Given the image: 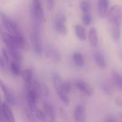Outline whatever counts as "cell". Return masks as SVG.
Segmentation results:
<instances>
[{"mask_svg":"<svg viewBox=\"0 0 122 122\" xmlns=\"http://www.w3.org/2000/svg\"><path fill=\"white\" fill-rule=\"evenodd\" d=\"M94 61L97 65L102 69H104L107 67V61L104 55L100 52H96L94 55Z\"/></svg>","mask_w":122,"mask_h":122,"instance_id":"16","label":"cell"},{"mask_svg":"<svg viewBox=\"0 0 122 122\" xmlns=\"http://www.w3.org/2000/svg\"><path fill=\"white\" fill-rule=\"evenodd\" d=\"M107 19L110 22L117 21H121L122 16V8L119 5H114L112 6V8L107 11Z\"/></svg>","mask_w":122,"mask_h":122,"instance_id":"5","label":"cell"},{"mask_svg":"<svg viewBox=\"0 0 122 122\" xmlns=\"http://www.w3.org/2000/svg\"><path fill=\"white\" fill-rule=\"evenodd\" d=\"M89 40L91 45L94 47H96L98 44V34L97 29L95 27H92L89 32Z\"/></svg>","mask_w":122,"mask_h":122,"instance_id":"17","label":"cell"},{"mask_svg":"<svg viewBox=\"0 0 122 122\" xmlns=\"http://www.w3.org/2000/svg\"><path fill=\"white\" fill-rule=\"evenodd\" d=\"M1 53H2V57L4 58V59L6 61V63L9 62V60H10V56H9V52L7 51V49L3 48L1 49Z\"/></svg>","mask_w":122,"mask_h":122,"instance_id":"31","label":"cell"},{"mask_svg":"<svg viewBox=\"0 0 122 122\" xmlns=\"http://www.w3.org/2000/svg\"><path fill=\"white\" fill-rule=\"evenodd\" d=\"M110 25H111V33H112V39L114 41V42H119L122 35L121 21L110 22Z\"/></svg>","mask_w":122,"mask_h":122,"instance_id":"8","label":"cell"},{"mask_svg":"<svg viewBox=\"0 0 122 122\" xmlns=\"http://www.w3.org/2000/svg\"><path fill=\"white\" fill-rule=\"evenodd\" d=\"M80 8L84 13L89 12L91 9L90 4L87 1H82L80 4Z\"/></svg>","mask_w":122,"mask_h":122,"instance_id":"28","label":"cell"},{"mask_svg":"<svg viewBox=\"0 0 122 122\" xmlns=\"http://www.w3.org/2000/svg\"><path fill=\"white\" fill-rule=\"evenodd\" d=\"M1 105H2V104H1V97H0V112H1Z\"/></svg>","mask_w":122,"mask_h":122,"instance_id":"36","label":"cell"},{"mask_svg":"<svg viewBox=\"0 0 122 122\" xmlns=\"http://www.w3.org/2000/svg\"><path fill=\"white\" fill-rule=\"evenodd\" d=\"M0 88L4 93V96L6 99V102L10 106H14L16 104V98L14 95L11 93V92L4 84V83L1 79H0Z\"/></svg>","mask_w":122,"mask_h":122,"instance_id":"7","label":"cell"},{"mask_svg":"<svg viewBox=\"0 0 122 122\" xmlns=\"http://www.w3.org/2000/svg\"><path fill=\"white\" fill-rule=\"evenodd\" d=\"M47 3V6L49 10H52L55 6V0H46Z\"/></svg>","mask_w":122,"mask_h":122,"instance_id":"32","label":"cell"},{"mask_svg":"<svg viewBox=\"0 0 122 122\" xmlns=\"http://www.w3.org/2000/svg\"><path fill=\"white\" fill-rule=\"evenodd\" d=\"M10 69L11 72L15 75V76H21V69L20 66V64L15 61H12L10 63Z\"/></svg>","mask_w":122,"mask_h":122,"instance_id":"23","label":"cell"},{"mask_svg":"<svg viewBox=\"0 0 122 122\" xmlns=\"http://www.w3.org/2000/svg\"><path fill=\"white\" fill-rule=\"evenodd\" d=\"M10 58L12 59V61H15L21 64L22 61V54L20 51V49L14 48V49H7Z\"/></svg>","mask_w":122,"mask_h":122,"instance_id":"14","label":"cell"},{"mask_svg":"<svg viewBox=\"0 0 122 122\" xmlns=\"http://www.w3.org/2000/svg\"><path fill=\"white\" fill-rule=\"evenodd\" d=\"M66 16L63 13H58L54 19V27L56 31L61 36L67 34V29L66 26Z\"/></svg>","mask_w":122,"mask_h":122,"instance_id":"3","label":"cell"},{"mask_svg":"<svg viewBox=\"0 0 122 122\" xmlns=\"http://www.w3.org/2000/svg\"><path fill=\"white\" fill-rule=\"evenodd\" d=\"M74 117L75 121L77 122H84L86 119V109L84 106L79 105L76 107Z\"/></svg>","mask_w":122,"mask_h":122,"instance_id":"12","label":"cell"},{"mask_svg":"<svg viewBox=\"0 0 122 122\" xmlns=\"http://www.w3.org/2000/svg\"><path fill=\"white\" fill-rule=\"evenodd\" d=\"M6 61L4 59V58L2 56H0V67L1 68H6Z\"/></svg>","mask_w":122,"mask_h":122,"instance_id":"33","label":"cell"},{"mask_svg":"<svg viewBox=\"0 0 122 122\" xmlns=\"http://www.w3.org/2000/svg\"><path fill=\"white\" fill-rule=\"evenodd\" d=\"M34 116L36 119L41 121V122H45L47 119V117H46L44 112L41 111L39 109H36V110L34 112Z\"/></svg>","mask_w":122,"mask_h":122,"instance_id":"27","label":"cell"},{"mask_svg":"<svg viewBox=\"0 0 122 122\" xmlns=\"http://www.w3.org/2000/svg\"><path fill=\"white\" fill-rule=\"evenodd\" d=\"M52 81L54 84V86L56 89V92H58L59 91H61V86L63 84V80L61 79V76H59V74L54 72L52 73Z\"/></svg>","mask_w":122,"mask_h":122,"instance_id":"18","label":"cell"},{"mask_svg":"<svg viewBox=\"0 0 122 122\" xmlns=\"http://www.w3.org/2000/svg\"><path fill=\"white\" fill-rule=\"evenodd\" d=\"M43 111L44 112L47 119L50 122H54L56 119V111L54 107L48 102L43 103Z\"/></svg>","mask_w":122,"mask_h":122,"instance_id":"10","label":"cell"},{"mask_svg":"<svg viewBox=\"0 0 122 122\" xmlns=\"http://www.w3.org/2000/svg\"><path fill=\"white\" fill-rule=\"evenodd\" d=\"M31 16L34 21H37L40 23L45 21V16L41 0H32V4L31 8Z\"/></svg>","mask_w":122,"mask_h":122,"instance_id":"2","label":"cell"},{"mask_svg":"<svg viewBox=\"0 0 122 122\" xmlns=\"http://www.w3.org/2000/svg\"><path fill=\"white\" fill-rule=\"evenodd\" d=\"M101 87L103 91V92L108 97H112L113 95V91L111 87V86L107 83V82H104L101 84Z\"/></svg>","mask_w":122,"mask_h":122,"instance_id":"25","label":"cell"},{"mask_svg":"<svg viewBox=\"0 0 122 122\" xmlns=\"http://www.w3.org/2000/svg\"><path fill=\"white\" fill-rule=\"evenodd\" d=\"M104 121L107 122H115V121H116V119L114 118V117H112V116H109V117H108L107 118H106Z\"/></svg>","mask_w":122,"mask_h":122,"instance_id":"35","label":"cell"},{"mask_svg":"<svg viewBox=\"0 0 122 122\" xmlns=\"http://www.w3.org/2000/svg\"><path fill=\"white\" fill-rule=\"evenodd\" d=\"M1 39L3 42L5 44V45L6 46L7 49H14V48H19L14 37L13 36V35L10 34L9 33H6L4 32L1 35Z\"/></svg>","mask_w":122,"mask_h":122,"instance_id":"11","label":"cell"},{"mask_svg":"<svg viewBox=\"0 0 122 122\" xmlns=\"http://www.w3.org/2000/svg\"><path fill=\"white\" fill-rule=\"evenodd\" d=\"M112 78L115 86L122 92V74L117 71H114L112 73Z\"/></svg>","mask_w":122,"mask_h":122,"instance_id":"21","label":"cell"},{"mask_svg":"<svg viewBox=\"0 0 122 122\" xmlns=\"http://www.w3.org/2000/svg\"><path fill=\"white\" fill-rule=\"evenodd\" d=\"M116 104L119 107L122 108V99L120 97H118L116 99Z\"/></svg>","mask_w":122,"mask_h":122,"instance_id":"34","label":"cell"},{"mask_svg":"<svg viewBox=\"0 0 122 122\" xmlns=\"http://www.w3.org/2000/svg\"><path fill=\"white\" fill-rule=\"evenodd\" d=\"M38 91H39V95L42 96V97H48L49 94V90L48 87L44 84L40 83V84L39 86V88H38Z\"/></svg>","mask_w":122,"mask_h":122,"instance_id":"26","label":"cell"},{"mask_svg":"<svg viewBox=\"0 0 122 122\" xmlns=\"http://www.w3.org/2000/svg\"><path fill=\"white\" fill-rule=\"evenodd\" d=\"M109 0H98V12L100 16H107L109 9Z\"/></svg>","mask_w":122,"mask_h":122,"instance_id":"15","label":"cell"},{"mask_svg":"<svg viewBox=\"0 0 122 122\" xmlns=\"http://www.w3.org/2000/svg\"><path fill=\"white\" fill-rule=\"evenodd\" d=\"M73 61L78 66H83L84 64V59L81 53L76 51L72 55Z\"/></svg>","mask_w":122,"mask_h":122,"instance_id":"22","label":"cell"},{"mask_svg":"<svg viewBox=\"0 0 122 122\" xmlns=\"http://www.w3.org/2000/svg\"><path fill=\"white\" fill-rule=\"evenodd\" d=\"M1 112L6 122H14L15 119L13 112L7 102H4L1 105Z\"/></svg>","mask_w":122,"mask_h":122,"instance_id":"13","label":"cell"},{"mask_svg":"<svg viewBox=\"0 0 122 122\" xmlns=\"http://www.w3.org/2000/svg\"><path fill=\"white\" fill-rule=\"evenodd\" d=\"M38 23L40 22L35 21L34 24L32 26V28L30 31V39L34 51L38 56H41L43 54V46L41 43L40 29Z\"/></svg>","mask_w":122,"mask_h":122,"instance_id":"1","label":"cell"},{"mask_svg":"<svg viewBox=\"0 0 122 122\" xmlns=\"http://www.w3.org/2000/svg\"><path fill=\"white\" fill-rule=\"evenodd\" d=\"M59 98L60 99V100L62 102V103L66 105V106H69V103H70V100H69V98L68 97V94L64 92L62 90L61 91H59L58 92H56Z\"/></svg>","mask_w":122,"mask_h":122,"instance_id":"24","label":"cell"},{"mask_svg":"<svg viewBox=\"0 0 122 122\" xmlns=\"http://www.w3.org/2000/svg\"><path fill=\"white\" fill-rule=\"evenodd\" d=\"M75 34L76 36H77V38L81 40V41H85L86 39V29L85 28L80 25V24H77L75 26Z\"/></svg>","mask_w":122,"mask_h":122,"instance_id":"19","label":"cell"},{"mask_svg":"<svg viewBox=\"0 0 122 122\" xmlns=\"http://www.w3.org/2000/svg\"><path fill=\"white\" fill-rule=\"evenodd\" d=\"M61 89L64 92L69 94L71 90V84L69 81H63L62 86H61Z\"/></svg>","mask_w":122,"mask_h":122,"instance_id":"30","label":"cell"},{"mask_svg":"<svg viewBox=\"0 0 122 122\" xmlns=\"http://www.w3.org/2000/svg\"><path fill=\"white\" fill-rule=\"evenodd\" d=\"M74 86H75V87L78 90H79L82 94H84L86 96L92 97L94 94L93 88L89 84H86L84 81H81V80H76V81H75Z\"/></svg>","mask_w":122,"mask_h":122,"instance_id":"6","label":"cell"},{"mask_svg":"<svg viewBox=\"0 0 122 122\" xmlns=\"http://www.w3.org/2000/svg\"><path fill=\"white\" fill-rule=\"evenodd\" d=\"M0 18H1V20L4 27L6 29V30L8 31V32L10 34L14 35L18 31V30L19 29L18 28L16 23L14 22V21H12L11 19H9L4 13H3V12L0 13Z\"/></svg>","mask_w":122,"mask_h":122,"instance_id":"4","label":"cell"},{"mask_svg":"<svg viewBox=\"0 0 122 122\" xmlns=\"http://www.w3.org/2000/svg\"><path fill=\"white\" fill-rule=\"evenodd\" d=\"M82 22L84 25L89 26L92 22V16L89 14V12L84 13L82 15Z\"/></svg>","mask_w":122,"mask_h":122,"instance_id":"29","label":"cell"},{"mask_svg":"<svg viewBox=\"0 0 122 122\" xmlns=\"http://www.w3.org/2000/svg\"><path fill=\"white\" fill-rule=\"evenodd\" d=\"M21 76L25 84H28L33 79V72L31 69H26L21 71Z\"/></svg>","mask_w":122,"mask_h":122,"instance_id":"20","label":"cell"},{"mask_svg":"<svg viewBox=\"0 0 122 122\" xmlns=\"http://www.w3.org/2000/svg\"><path fill=\"white\" fill-rule=\"evenodd\" d=\"M45 54L48 58L51 59L52 61L55 62H59L61 61V56L60 52L57 49L53 47L52 46H48L46 48Z\"/></svg>","mask_w":122,"mask_h":122,"instance_id":"9","label":"cell"}]
</instances>
